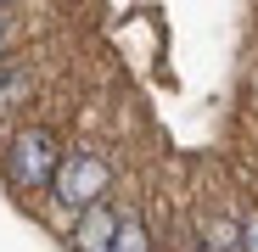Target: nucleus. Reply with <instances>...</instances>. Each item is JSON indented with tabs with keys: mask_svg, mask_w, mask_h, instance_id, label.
<instances>
[{
	"mask_svg": "<svg viewBox=\"0 0 258 252\" xmlns=\"http://www.w3.org/2000/svg\"><path fill=\"white\" fill-rule=\"evenodd\" d=\"M62 157H68V151L56 146L51 129H17L12 146H6V174H12V185H23V191H51Z\"/></svg>",
	"mask_w": 258,
	"mask_h": 252,
	"instance_id": "f257e3e1",
	"label": "nucleus"
},
{
	"mask_svg": "<svg viewBox=\"0 0 258 252\" xmlns=\"http://www.w3.org/2000/svg\"><path fill=\"white\" fill-rule=\"evenodd\" d=\"M107 185H112V168H107V157H96V151L73 146V151L62 157V168H56V185H51V196H56L62 207H73V213H90V207H101Z\"/></svg>",
	"mask_w": 258,
	"mask_h": 252,
	"instance_id": "f03ea898",
	"label": "nucleus"
},
{
	"mask_svg": "<svg viewBox=\"0 0 258 252\" xmlns=\"http://www.w3.org/2000/svg\"><path fill=\"white\" fill-rule=\"evenodd\" d=\"M118 230H123V219L101 202V207H90V213H79V224H73V252H112V246H118Z\"/></svg>",
	"mask_w": 258,
	"mask_h": 252,
	"instance_id": "7ed1b4c3",
	"label": "nucleus"
},
{
	"mask_svg": "<svg viewBox=\"0 0 258 252\" xmlns=\"http://www.w3.org/2000/svg\"><path fill=\"white\" fill-rule=\"evenodd\" d=\"M202 235H208V252H236L241 246V224H230V219H208Z\"/></svg>",
	"mask_w": 258,
	"mask_h": 252,
	"instance_id": "20e7f679",
	"label": "nucleus"
},
{
	"mask_svg": "<svg viewBox=\"0 0 258 252\" xmlns=\"http://www.w3.org/2000/svg\"><path fill=\"white\" fill-rule=\"evenodd\" d=\"M23 96H28V73H23V67H0V112L17 107Z\"/></svg>",
	"mask_w": 258,
	"mask_h": 252,
	"instance_id": "39448f33",
	"label": "nucleus"
},
{
	"mask_svg": "<svg viewBox=\"0 0 258 252\" xmlns=\"http://www.w3.org/2000/svg\"><path fill=\"white\" fill-rule=\"evenodd\" d=\"M112 252H146V230H141V219H123V230H118V246Z\"/></svg>",
	"mask_w": 258,
	"mask_h": 252,
	"instance_id": "423d86ee",
	"label": "nucleus"
},
{
	"mask_svg": "<svg viewBox=\"0 0 258 252\" xmlns=\"http://www.w3.org/2000/svg\"><path fill=\"white\" fill-rule=\"evenodd\" d=\"M241 252H258V213L241 224Z\"/></svg>",
	"mask_w": 258,
	"mask_h": 252,
	"instance_id": "0eeeda50",
	"label": "nucleus"
},
{
	"mask_svg": "<svg viewBox=\"0 0 258 252\" xmlns=\"http://www.w3.org/2000/svg\"><path fill=\"white\" fill-rule=\"evenodd\" d=\"M0 51H6V23H0Z\"/></svg>",
	"mask_w": 258,
	"mask_h": 252,
	"instance_id": "6e6552de",
	"label": "nucleus"
}]
</instances>
